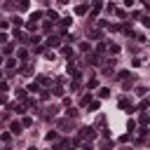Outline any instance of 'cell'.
Here are the masks:
<instances>
[{
    "instance_id": "cell-7",
    "label": "cell",
    "mask_w": 150,
    "mask_h": 150,
    "mask_svg": "<svg viewBox=\"0 0 150 150\" xmlns=\"http://www.w3.org/2000/svg\"><path fill=\"white\" fill-rule=\"evenodd\" d=\"M28 5H31V0H19V10H28Z\"/></svg>"
},
{
    "instance_id": "cell-22",
    "label": "cell",
    "mask_w": 150,
    "mask_h": 150,
    "mask_svg": "<svg viewBox=\"0 0 150 150\" xmlns=\"http://www.w3.org/2000/svg\"><path fill=\"white\" fill-rule=\"evenodd\" d=\"M3 103H7V96H5V94H0V106H3Z\"/></svg>"
},
{
    "instance_id": "cell-2",
    "label": "cell",
    "mask_w": 150,
    "mask_h": 150,
    "mask_svg": "<svg viewBox=\"0 0 150 150\" xmlns=\"http://www.w3.org/2000/svg\"><path fill=\"white\" fill-rule=\"evenodd\" d=\"M91 136H94V129H91V127H85V129L80 131V138H85V141H89Z\"/></svg>"
},
{
    "instance_id": "cell-21",
    "label": "cell",
    "mask_w": 150,
    "mask_h": 150,
    "mask_svg": "<svg viewBox=\"0 0 150 150\" xmlns=\"http://www.w3.org/2000/svg\"><path fill=\"white\" fill-rule=\"evenodd\" d=\"M7 38H10V35H5V33H0V45H3V42H7Z\"/></svg>"
},
{
    "instance_id": "cell-4",
    "label": "cell",
    "mask_w": 150,
    "mask_h": 150,
    "mask_svg": "<svg viewBox=\"0 0 150 150\" xmlns=\"http://www.w3.org/2000/svg\"><path fill=\"white\" fill-rule=\"evenodd\" d=\"M47 45H49V47H59V45H61V40L54 35V38H49V40H47Z\"/></svg>"
},
{
    "instance_id": "cell-15",
    "label": "cell",
    "mask_w": 150,
    "mask_h": 150,
    "mask_svg": "<svg viewBox=\"0 0 150 150\" xmlns=\"http://www.w3.org/2000/svg\"><path fill=\"white\" fill-rule=\"evenodd\" d=\"M21 124H24V127H31V124H33V120H31V117H24V120H21Z\"/></svg>"
},
{
    "instance_id": "cell-19",
    "label": "cell",
    "mask_w": 150,
    "mask_h": 150,
    "mask_svg": "<svg viewBox=\"0 0 150 150\" xmlns=\"http://www.w3.org/2000/svg\"><path fill=\"white\" fill-rule=\"evenodd\" d=\"M28 91H40V87H38V82H33V85L28 87Z\"/></svg>"
},
{
    "instance_id": "cell-13",
    "label": "cell",
    "mask_w": 150,
    "mask_h": 150,
    "mask_svg": "<svg viewBox=\"0 0 150 150\" xmlns=\"http://www.w3.org/2000/svg\"><path fill=\"white\" fill-rule=\"evenodd\" d=\"M94 110H99V101H91L89 103V112H94Z\"/></svg>"
},
{
    "instance_id": "cell-6",
    "label": "cell",
    "mask_w": 150,
    "mask_h": 150,
    "mask_svg": "<svg viewBox=\"0 0 150 150\" xmlns=\"http://www.w3.org/2000/svg\"><path fill=\"white\" fill-rule=\"evenodd\" d=\"M49 94H54V96H61V94H63V89H61V87H59V85H54V87H52V91H49Z\"/></svg>"
},
{
    "instance_id": "cell-10",
    "label": "cell",
    "mask_w": 150,
    "mask_h": 150,
    "mask_svg": "<svg viewBox=\"0 0 150 150\" xmlns=\"http://www.w3.org/2000/svg\"><path fill=\"white\" fill-rule=\"evenodd\" d=\"M138 122H141V124H143V127H145V124H148V122H150V117H148V115H145V112H143V115H141V117H138Z\"/></svg>"
},
{
    "instance_id": "cell-20",
    "label": "cell",
    "mask_w": 150,
    "mask_h": 150,
    "mask_svg": "<svg viewBox=\"0 0 150 150\" xmlns=\"http://www.w3.org/2000/svg\"><path fill=\"white\" fill-rule=\"evenodd\" d=\"M61 52H63V56H70V54H73V49H70V47H63Z\"/></svg>"
},
{
    "instance_id": "cell-11",
    "label": "cell",
    "mask_w": 150,
    "mask_h": 150,
    "mask_svg": "<svg viewBox=\"0 0 150 150\" xmlns=\"http://www.w3.org/2000/svg\"><path fill=\"white\" fill-rule=\"evenodd\" d=\"M26 94H28L26 89H16V96H19V99H24V101H26Z\"/></svg>"
},
{
    "instance_id": "cell-24",
    "label": "cell",
    "mask_w": 150,
    "mask_h": 150,
    "mask_svg": "<svg viewBox=\"0 0 150 150\" xmlns=\"http://www.w3.org/2000/svg\"><path fill=\"white\" fill-rule=\"evenodd\" d=\"M5 150H10V148H5Z\"/></svg>"
},
{
    "instance_id": "cell-18",
    "label": "cell",
    "mask_w": 150,
    "mask_h": 150,
    "mask_svg": "<svg viewBox=\"0 0 150 150\" xmlns=\"http://www.w3.org/2000/svg\"><path fill=\"white\" fill-rule=\"evenodd\" d=\"M141 19H143V26H145V28H150V16H141Z\"/></svg>"
},
{
    "instance_id": "cell-1",
    "label": "cell",
    "mask_w": 150,
    "mask_h": 150,
    "mask_svg": "<svg viewBox=\"0 0 150 150\" xmlns=\"http://www.w3.org/2000/svg\"><path fill=\"white\" fill-rule=\"evenodd\" d=\"M101 7H103V3H101V0H96V3H94V7H91V10H89V16H91V19H94V16H96V14H99V12H101Z\"/></svg>"
},
{
    "instance_id": "cell-8",
    "label": "cell",
    "mask_w": 150,
    "mask_h": 150,
    "mask_svg": "<svg viewBox=\"0 0 150 150\" xmlns=\"http://www.w3.org/2000/svg\"><path fill=\"white\" fill-rule=\"evenodd\" d=\"M75 14H87V7L85 5H78V7H75Z\"/></svg>"
},
{
    "instance_id": "cell-9",
    "label": "cell",
    "mask_w": 150,
    "mask_h": 150,
    "mask_svg": "<svg viewBox=\"0 0 150 150\" xmlns=\"http://www.w3.org/2000/svg\"><path fill=\"white\" fill-rule=\"evenodd\" d=\"M26 28H28V31H35V28H38V21H33V19H31V21L26 24Z\"/></svg>"
},
{
    "instance_id": "cell-5",
    "label": "cell",
    "mask_w": 150,
    "mask_h": 150,
    "mask_svg": "<svg viewBox=\"0 0 150 150\" xmlns=\"http://www.w3.org/2000/svg\"><path fill=\"white\" fill-rule=\"evenodd\" d=\"M99 96H101V99H108V96H110V89H108V87H101V89H99Z\"/></svg>"
},
{
    "instance_id": "cell-3",
    "label": "cell",
    "mask_w": 150,
    "mask_h": 150,
    "mask_svg": "<svg viewBox=\"0 0 150 150\" xmlns=\"http://www.w3.org/2000/svg\"><path fill=\"white\" fill-rule=\"evenodd\" d=\"M21 129H24V124H21V122H12V134H16V136H19V134H21Z\"/></svg>"
},
{
    "instance_id": "cell-17",
    "label": "cell",
    "mask_w": 150,
    "mask_h": 150,
    "mask_svg": "<svg viewBox=\"0 0 150 150\" xmlns=\"http://www.w3.org/2000/svg\"><path fill=\"white\" fill-rule=\"evenodd\" d=\"M47 16H49V19H52V21H56V19H59V16H56V12H52V10H49V12H47Z\"/></svg>"
},
{
    "instance_id": "cell-12",
    "label": "cell",
    "mask_w": 150,
    "mask_h": 150,
    "mask_svg": "<svg viewBox=\"0 0 150 150\" xmlns=\"http://www.w3.org/2000/svg\"><path fill=\"white\" fill-rule=\"evenodd\" d=\"M108 49H110V54H117V52H120V47H117V45H112V42L108 45Z\"/></svg>"
},
{
    "instance_id": "cell-23",
    "label": "cell",
    "mask_w": 150,
    "mask_h": 150,
    "mask_svg": "<svg viewBox=\"0 0 150 150\" xmlns=\"http://www.w3.org/2000/svg\"><path fill=\"white\" fill-rule=\"evenodd\" d=\"M28 150H38V148H28Z\"/></svg>"
},
{
    "instance_id": "cell-16",
    "label": "cell",
    "mask_w": 150,
    "mask_h": 150,
    "mask_svg": "<svg viewBox=\"0 0 150 150\" xmlns=\"http://www.w3.org/2000/svg\"><path fill=\"white\" fill-rule=\"evenodd\" d=\"M12 24H14V26H21L24 21H21V19H19V16H12Z\"/></svg>"
},
{
    "instance_id": "cell-14",
    "label": "cell",
    "mask_w": 150,
    "mask_h": 150,
    "mask_svg": "<svg viewBox=\"0 0 150 150\" xmlns=\"http://www.w3.org/2000/svg\"><path fill=\"white\" fill-rule=\"evenodd\" d=\"M28 59V54H26V49H21V52H19V61H26Z\"/></svg>"
}]
</instances>
